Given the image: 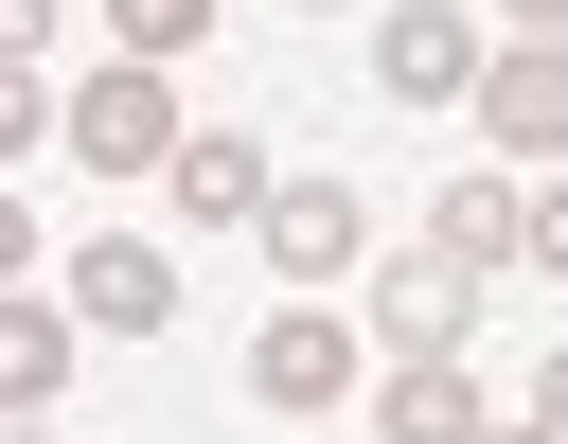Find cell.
I'll use <instances>...</instances> for the list:
<instances>
[{"label": "cell", "mask_w": 568, "mask_h": 444, "mask_svg": "<svg viewBox=\"0 0 568 444\" xmlns=\"http://www.w3.org/2000/svg\"><path fill=\"white\" fill-rule=\"evenodd\" d=\"M497 444H568V426H497Z\"/></svg>", "instance_id": "obj_16"}, {"label": "cell", "mask_w": 568, "mask_h": 444, "mask_svg": "<svg viewBox=\"0 0 568 444\" xmlns=\"http://www.w3.org/2000/svg\"><path fill=\"white\" fill-rule=\"evenodd\" d=\"M0 391H18V408L71 391V302H0Z\"/></svg>", "instance_id": "obj_11"}, {"label": "cell", "mask_w": 568, "mask_h": 444, "mask_svg": "<svg viewBox=\"0 0 568 444\" xmlns=\"http://www.w3.org/2000/svg\"><path fill=\"white\" fill-rule=\"evenodd\" d=\"M426 231H444L462 266H532V195H515V178H444V213H426Z\"/></svg>", "instance_id": "obj_10"}, {"label": "cell", "mask_w": 568, "mask_h": 444, "mask_svg": "<svg viewBox=\"0 0 568 444\" xmlns=\"http://www.w3.org/2000/svg\"><path fill=\"white\" fill-rule=\"evenodd\" d=\"M284 18H320V0H284Z\"/></svg>", "instance_id": "obj_17"}, {"label": "cell", "mask_w": 568, "mask_h": 444, "mask_svg": "<svg viewBox=\"0 0 568 444\" xmlns=\"http://www.w3.org/2000/svg\"><path fill=\"white\" fill-rule=\"evenodd\" d=\"M355 302H373V337H390V355H462V337H479V266H462L444 231H408Z\"/></svg>", "instance_id": "obj_2"}, {"label": "cell", "mask_w": 568, "mask_h": 444, "mask_svg": "<svg viewBox=\"0 0 568 444\" xmlns=\"http://www.w3.org/2000/svg\"><path fill=\"white\" fill-rule=\"evenodd\" d=\"M266 195H284V178H266V160H248L231 124H195V142H178V213H213V231H248Z\"/></svg>", "instance_id": "obj_9"}, {"label": "cell", "mask_w": 568, "mask_h": 444, "mask_svg": "<svg viewBox=\"0 0 568 444\" xmlns=\"http://www.w3.org/2000/svg\"><path fill=\"white\" fill-rule=\"evenodd\" d=\"M248 231H266V284H355V249H373L337 178H284V195H266Z\"/></svg>", "instance_id": "obj_6"}, {"label": "cell", "mask_w": 568, "mask_h": 444, "mask_svg": "<svg viewBox=\"0 0 568 444\" xmlns=\"http://www.w3.org/2000/svg\"><path fill=\"white\" fill-rule=\"evenodd\" d=\"M532 426H568V337H550V373H532Z\"/></svg>", "instance_id": "obj_15"}, {"label": "cell", "mask_w": 568, "mask_h": 444, "mask_svg": "<svg viewBox=\"0 0 568 444\" xmlns=\"http://www.w3.org/2000/svg\"><path fill=\"white\" fill-rule=\"evenodd\" d=\"M497 36H568V0H497Z\"/></svg>", "instance_id": "obj_14"}, {"label": "cell", "mask_w": 568, "mask_h": 444, "mask_svg": "<svg viewBox=\"0 0 568 444\" xmlns=\"http://www.w3.org/2000/svg\"><path fill=\"white\" fill-rule=\"evenodd\" d=\"M178 142H195V124H178L160 53H124V71L71 89V160H89V178H178Z\"/></svg>", "instance_id": "obj_1"}, {"label": "cell", "mask_w": 568, "mask_h": 444, "mask_svg": "<svg viewBox=\"0 0 568 444\" xmlns=\"http://www.w3.org/2000/svg\"><path fill=\"white\" fill-rule=\"evenodd\" d=\"M53 284H71V320H89V337H160V320H178V266H160L142 231H106V249H71Z\"/></svg>", "instance_id": "obj_7"}, {"label": "cell", "mask_w": 568, "mask_h": 444, "mask_svg": "<svg viewBox=\"0 0 568 444\" xmlns=\"http://www.w3.org/2000/svg\"><path fill=\"white\" fill-rule=\"evenodd\" d=\"M532 266H550V284H568V160H550V178H532Z\"/></svg>", "instance_id": "obj_13"}, {"label": "cell", "mask_w": 568, "mask_h": 444, "mask_svg": "<svg viewBox=\"0 0 568 444\" xmlns=\"http://www.w3.org/2000/svg\"><path fill=\"white\" fill-rule=\"evenodd\" d=\"M373 444H497V408H479L462 355H390L373 373Z\"/></svg>", "instance_id": "obj_8"}, {"label": "cell", "mask_w": 568, "mask_h": 444, "mask_svg": "<svg viewBox=\"0 0 568 444\" xmlns=\"http://www.w3.org/2000/svg\"><path fill=\"white\" fill-rule=\"evenodd\" d=\"M106 36H124V53H195V36H213V0H106Z\"/></svg>", "instance_id": "obj_12"}, {"label": "cell", "mask_w": 568, "mask_h": 444, "mask_svg": "<svg viewBox=\"0 0 568 444\" xmlns=\"http://www.w3.org/2000/svg\"><path fill=\"white\" fill-rule=\"evenodd\" d=\"M248 391H266V408H355V320H337V302H266Z\"/></svg>", "instance_id": "obj_4"}, {"label": "cell", "mask_w": 568, "mask_h": 444, "mask_svg": "<svg viewBox=\"0 0 568 444\" xmlns=\"http://www.w3.org/2000/svg\"><path fill=\"white\" fill-rule=\"evenodd\" d=\"M479 142H497V160H568V36H497V71H479Z\"/></svg>", "instance_id": "obj_5"}, {"label": "cell", "mask_w": 568, "mask_h": 444, "mask_svg": "<svg viewBox=\"0 0 568 444\" xmlns=\"http://www.w3.org/2000/svg\"><path fill=\"white\" fill-rule=\"evenodd\" d=\"M479 71H497V53H479L462 0H390V18H373V89H390V107H479Z\"/></svg>", "instance_id": "obj_3"}]
</instances>
